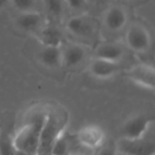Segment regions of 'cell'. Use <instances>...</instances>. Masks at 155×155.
<instances>
[{"label": "cell", "mask_w": 155, "mask_h": 155, "mask_svg": "<svg viewBox=\"0 0 155 155\" xmlns=\"http://www.w3.org/2000/svg\"><path fill=\"white\" fill-rule=\"evenodd\" d=\"M154 123L153 119L147 117L145 115H134L129 118L122 127V138L134 139L142 136Z\"/></svg>", "instance_id": "5bb4252c"}, {"label": "cell", "mask_w": 155, "mask_h": 155, "mask_svg": "<svg viewBox=\"0 0 155 155\" xmlns=\"http://www.w3.org/2000/svg\"><path fill=\"white\" fill-rule=\"evenodd\" d=\"M65 116L57 111H46L45 122L40 133L37 155H51L54 143L65 130Z\"/></svg>", "instance_id": "277c9868"}, {"label": "cell", "mask_w": 155, "mask_h": 155, "mask_svg": "<svg viewBox=\"0 0 155 155\" xmlns=\"http://www.w3.org/2000/svg\"><path fill=\"white\" fill-rule=\"evenodd\" d=\"M96 151L97 152L94 155H118L119 153L116 147V143H111L106 142Z\"/></svg>", "instance_id": "ffe728a7"}, {"label": "cell", "mask_w": 155, "mask_h": 155, "mask_svg": "<svg viewBox=\"0 0 155 155\" xmlns=\"http://www.w3.org/2000/svg\"><path fill=\"white\" fill-rule=\"evenodd\" d=\"M123 34V43L129 52L136 54H144L152 49L153 36L144 24L138 21H130Z\"/></svg>", "instance_id": "5b68a950"}, {"label": "cell", "mask_w": 155, "mask_h": 155, "mask_svg": "<svg viewBox=\"0 0 155 155\" xmlns=\"http://www.w3.org/2000/svg\"><path fill=\"white\" fill-rule=\"evenodd\" d=\"M47 21L46 15L41 11L17 13L14 18V25L19 32L35 36Z\"/></svg>", "instance_id": "9c48e42d"}, {"label": "cell", "mask_w": 155, "mask_h": 155, "mask_svg": "<svg viewBox=\"0 0 155 155\" xmlns=\"http://www.w3.org/2000/svg\"><path fill=\"white\" fill-rule=\"evenodd\" d=\"M122 70V64L113 63L100 58L91 57L87 63V72L94 79L109 80L115 77Z\"/></svg>", "instance_id": "8fae6325"}, {"label": "cell", "mask_w": 155, "mask_h": 155, "mask_svg": "<svg viewBox=\"0 0 155 155\" xmlns=\"http://www.w3.org/2000/svg\"><path fill=\"white\" fill-rule=\"evenodd\" d=\"M91 152H92V151H90V150H88V149L84 148V149H82L81 151L76 152V153H73V154H71V155H93L92 153H91Z\"/></svg>", "instance_id": "7402d4cb"}, {"label": "cell", "mask_w": 155, "mask_h": 155, "mask_svg": "<svg viewBox=\"0 0 155 155\" xmlns=\"http://www.w3.org/2000/svg\"><path fill=\"white\" fill-rule=\"evenodd\" d=\"M9 5V0H0V10L5 9Z\"/></svg>", "instance_id": "603a6c76"}, {"label": "cell", "mask_w": 155, "mask_h": 155, "mask_svg": "<svg viewBox=\"0 0 155 155\" xmlns=\"http://www.w3.org/2000/svg\"><path fill=\"white\" fill-rule=\"evenodd\" d=\"M117 150L124 155H155L154 123L140 137L121 138L116 143Z\"/></svg>", "instance_id": "8992f818"}, {"label": "cell", "mask_w": 155, "mask_h": 155, "mask_svg": "<svg viewBox=\"0 0 155 155\" xmlns=\"http://www.w3.org/2000/svg\"><path fill=\"white\" fill-rule=\"evenodd\" d=\"M78 143L90 151L97 150L105 143V133L102 127L90 124L84 126L75 135Z\"/></svg>", "instance_id": "7c38bea8"}, {"label": "cell", "mask_w": 155, "mask_h": 155, "mask_svg": "<svg viewBox=\"0 0 155 155\" xmlns=\"http://www.w3.org/2000/svg\"><path fill=\"white\" fill-rule=\"evenodd\" d=\"M63 29L72 41L90 47L96 45L101 36L99 19L86 12L70 16L65 21Z\"/></svg>", "instance_id": "6da1fadb"}, {"label": "cell", "mask_w": 155, "mask_h": 155, "mask_svg": "<svg viewBox=\"0 0 155 155\" xmlns=\"http://www.w3.org/2000/svg\"><path fill=\"white\" fill-rule=\"evenodd\" d=\"M15 155H37V154H30V153H24V152H21V151H17L16 150V153Z\"/></svg>", "instance_id": "cb8c5ba5"}, {"label": "cell", "mask_w": 155, "mask_h": 155, "mask_svg": "<svg viewBox=\"0 0 155 155\" xmlns=\"http://www.w3.org/2000/svg\"><path fill=\"white\" fill-rule=\"evenodd\" d=\"M62 68L74 70L87 64L91 58L92 47L74 41H64L60 46Z\"/></svg>", "instance_id": "52a82bcc"}, {"label": "cell", "mask_w": 155, "mask_h": 155, "mask_svg": "<svg viewBox=\"0 0 155 155\" xmlns=\"http://www.w3.org/2000/svg\"><path fill=\"white\" fill-rule=\"evenodd\" d=\"M130 21V14L126 6L114 2L104 8L101 14L99 19L101 35L110 36L107 40H112L113 36L124 33Z\"/></svg>", "instance_id": "3957f363"}, {"label": "cell", "mask_w": 155, "mask_h": 155, "mask_svg": "<svg viewBox=\"0 0 155 155\" xmlns=\"http://www.w3.org/2000/svg\"><path fill=\"white\" fill-rule=\"evenodd\" d=\"M44 7L47 20L54 23L62 20L66 9L64 0H44Z\"/></svg>", "instance_id": "2e32d148"}, {"label": "cell", "mask_w": 155, "mask_h": 155, "mask_svg": "<svg viewBox=\"0 0 155 155\" xmlns=\"http://www.w3.org/2000/svg\"><path fill=\"white\" fill-rule=\"evenodd\" d=\"M128 49L118 40H104L92 47L91 57L100 58L113 63L122 64L128 56Z\"/></svg>", "instance_id": "ba28073f"}, {"label": "cell", "mask_w": 155, "mask_h": 155, "mask_svg": "<svg viewBox=\"0 0 155 155\" xmlns=\"http://www.w3.org/2000/svg\"><path fill=\"white\" fill-rule=\"evenodd\" d=\"M65 7L76 14L85 13L88 7V0H64Z\"/></svg>", "instance_id": "d6986e66"}, {"label": "cell", "mask_w": 155, "mask_h": 155, "mask_svg": "<svg viewBox=\"0 0 155 155\" xmlns=\"http://www.w3.org/2000/svg\"><path fill=\"white\" fill-rule=\"evenodd\" d=\"M125 1H130V2H134V1H137V0H125Z\"/></svg>", "instance_id": "d4e9b609"}, {"label": "cell", "mask_w": 155, "mask_h": 155, "mask_svg": "<svg viewBox=\"0 0 155 155\" xmlns=\"http://www.w3.org/2000/svg\"><path fill=\"white\" fill-rule=\"evenodd\" d=\"M118 153H119V152H118ZM118 155H124V154H123V153H118Z\"/></svg>", "instance_id": "484cf974"}, {"label": "cell", "mask_w": 155, "mask_h": 155, "mask_svg": "<svg viewBox=\"0 0 155 155\" xmlns=\"http://www.w3.org/2000/svg\"><path fill=\"white\" fill-rule=\"evenodd\" d=\"M64 35V29L57 23L47 21V23L35 35V37L41 45L60 47L65 41Z\"/></svg>", "instance_id": "4fadbf2b"}, {"label": "cell", "mask_w": 155, "mask_h": 155, "mask_svg": "<svg viewBox=\"0 0 155 155\" xmlns=\"http://www.w3.org/2000/svg\"><path fill=\"white\" fill-rule=\"evenodd\" d=\"M46 111H38L33 114L25 124L19 128L13 136L14 144L17 151L30 154H37L40 133L43 127Z\"/></svg>", "instance_id": "7a4b0ae2"}, {"label": "cell", "mask_w": 155, "mask_h": 155, "mask_svg": "<svg viewBox=\"0 0 155 155\" xmlns=\"http://www.w3.org/2000/svg\"><path fill=\"white\" fill-rule=\"evenodd\" d=\"M114 2H115V0H88V5L90 3H93L95 5H99L101 7L105 8L107 5H109L110 4H112Z\"/></svg>", "instance_id": "44dd1931"}, {"label": "cell", "mask_w": 155, "mask_h": 155, "mask_svg": "<svg viewBox=\"0 0 155 155\" xmlns=\"http://www.w3.org/2000/svg\"><path fill=\"white\" fill-rule=\"evenodd\" d=\"M15 153L13 136L6 132L0 131V155H15Z\"/></svg>", "instance_id": "ac0fdd59"}, {"label": "cell", "mask_w": 155, "mask_h": 155, "mask_svg": "<svg viewBox=\"0 0 155 155\" xmlns=\"http://www.w3.org/2000/svg\"><path fill=\"white\" fill-rule=\"evenodd\" d=\"M39 0H9V5L16 11V13H25L32 11H39Z\"/></svg>", "instance_id": "e0dca14e"}, {"label": "cell", "mask_w": 155, "mask_h": 155, "mask_svg": "<svg viewBox=\"0 0 155 155\" xmlns=\"http://www.w3.org/2000/svg\"><path fill=\"white\" fill-rule=\"evenodd\" d=\"M126 76L133 83L147 90L153 91L155 86V70L153 65L147 63L134 64L126 71Z\"/></svg>", "instance_id": "30bf717a"}, {"label": "cell", "mask_w": 155, "mask_h": 155, "mask_svg": "<svg viewBox=\"0 0 155 155\" xmlns=\"http://www.w3.org/2000/svg\"><path fill=\"white\" fill-rule=\"evenodd\" d=\"M38 64L48 70H58L62 68L61 49L58 46L41 45L36 53Z\"/></svg>", "instance_id": "9a60e30c"}]
</instances>
